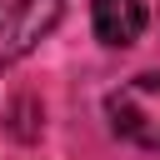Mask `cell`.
I'll use <instances>...</instances> for the list:
<instances>
[{
    "label": "cell",
    "instance_id": "cell-1",
    "mask_svg": "<svg viewBox=\"0 0 160 160\" xmlns=\"http://www.w3.org/2000/svg\"><path fill=\"white\" fill-rule=\"evenodd\" d=\"M105 115H110L115 135H125L130 145L160 150V75H135V80H125V85L105 100Z\"/></svg>",
    "mask_w": 160,
    "mask_h": 160
},
{
    "label": "cell",
    "instance_id": "cell-2",
    "mask_svg": "<svg viewBox=\"0 0 160 160\" xmlns=\"http://www.w3.org/2000/svg\"><path fill=\"white\" fill-rule=\"evenodd\" d=\"M60 20V0H0V60L30 55Z\"/></svg>",
    "mask_w": 160,
    "mask_h": 160
},
{
    "label": "cell",
    "instance_id": "cell-3",
    "mask_svg": "<svg viewBox=\"0 0 160 160\" xmlns=\"http://www.w3.org/2000/svg\"><path fill=\"white\" fill-rule=\"evenodd\" d=\"M90 20H95V35L105 45L125 50L145 30V5L140 0H90Z\"/></svg>",
    "mask_w": 160,
    "mask_h": 160
}]
</instances>
